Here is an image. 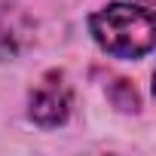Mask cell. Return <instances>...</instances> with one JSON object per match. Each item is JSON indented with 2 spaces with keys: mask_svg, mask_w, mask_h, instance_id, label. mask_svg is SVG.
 <instances>
[{
  "mask_svg": "<svg viewBox=\"0 0 156 156\" xmlns=\"http://www.w3.org/2000/svg\"><path fill=\"white\" fill-rule=\"evenodd\" d=\"M31 40V22L19 9H0V58L16 55Z\"/></svg>",
  "mask_w": 156,
  "mask_h": 156,
  "instance_id": "3957f363",
  "label": "cell"
},
{
  "mask_svg": "<svg viewBox=\"0 0 156 156\" xmlns=\"http://www.w3.org/2000/svg\"><path fill=\"white\" fill-rule=\"evenodd\" d=\"M141 3H144V6H150V3H153V0H141Z\"/></svg>",
  "mask_w": 156,
  "mask_h": 156,
  "instance_id": "5b68a950",
  "label": "cell"
},
{
  "mask_svg": "<svg viewBox=\"0 0 156 156\" xmlns=\"http://www.w3.org/2000/svg\"><path fill=\"white\" fill-rule=\"evenodd\" d=\"M28 113L43 129H55V126H61L70 116V86L64 83V73L49 70L43 80L31 89Z\"/></svg>",
  "mask_w": 156,
  "mask_h": 156,
  "instance_id": "7a4b0ae2",
  "label": "cell"
},
{
  "mask_svg": "<svg viewBox=\"0 0 156 156\" xmlns=\"http://www.w3.org/2000/svg\"><path fill=\"white\" fill-rule=\"evenodd\" d=\"M89 31L95 43L113 55V58H144L156 43L153 28V9L150 6H132V3H110L89 19Z\"/></svg>",
  "mask_w": 156,
  "mask_h": 156,
  "instance_id": "6da1fadb",
  "label": "cell"
},
{
  "mask_svg": "<svg viewBox=\"0 0 156 156\" xmlns=\"http://www.w3.org/2000/svg\"><path fill=\"white\" fill-rule=\"evenodd\" d=\"M107 95H110V101L122 113H138L141 110V98H138V92H135V86L129 80H113V86H110Z\"/></svg>",
  "mask_w": 156,
  "mask_h": 156,
  "instance_id": "277c9868",
  "label": "cell"
}]
</instances>
